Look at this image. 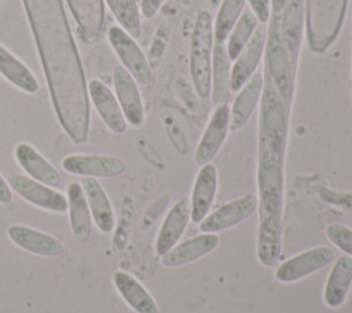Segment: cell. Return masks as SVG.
<instances>
[{
    "mask_svg": "<svg viewBox=\"0 0 352 313\" xmlns=\"http://www.w3.org/2000/svg\"><path fill=\"white\" fill-rule=\"evenodd\" d=\"M257 206L258 200L256 195H242L208 214L199 222V231L202 233H219L230 229L249 218L257 210Z\"/></svg>",
    "mask_w": 352,
    "mask_h": 313,
    "instance_id": "52a82bcc",
    "label": "cell"
},
{
    "mask_svg": "<svg viewBox=\"0 0 352 313\" xmlns=\"http://www.w3.org/2000/svg\"><path fill=\"white\" fill-rule=\"evenodd\" d=\"M333 259V248L326 246H318L283 261L275 270V279L279 283H294L322 270L323 268L330 265Z\"/></svg>",
    "mask_w": 352,
    "mask_h": 313,
    "instance_id": "8992f818",
    "label": "cell"
},
{
    "mask_svg": "<svg viewBox=\"0 0 352 313\" xmlns=\"http://www.w3.org/2000/svg\"><path fill=\"white\" fill-rule=\"evenodd\" d=\"M8 237L19 248L41 257H59L65 253L63 244L56 237L30 227L11 225Z\"/></svg>",
    "mask_w": 352,
    "mask_h": 313,
    "instance_id": "ac0fdd59",
    "label": "cell"
},
{
    "mask_svg": "<svg viewBox=\"0 0 352 313\" xmlns=\"http://www.w3.org/2000/svg\"><path fill=\"white\" fill-rule=\"evenodd\" d=\"M111 14L126 33L138 38L142 34V15L138 0H104Z\"/></svg>",
    "mask_w": 352,
    "mask_h": 313,
    "instance_id": "4316f807",
    "label": "cell"
},
{
    "mask_svg": "<svg viewBox=\"0 0 352 313\" xmlns=\"http://www.w3.org/2000/svg\"><path fill=\"white\" fill-rule=\"evenodd\" d=\"M348 0H305V36L315 54L326 52L340 36Z\"/></svg>",
    "mask_w": 352,
    "mask_h": 313,
    "instance_id": "3957f363",
    "label": "cell"
},
{
    "mask_svg": "<svg viewBox=\"0 0 352 313\" xmlns=\"http://www.w3.org/2000/svg\"><path fill=\"white\" fill-rule=\"evenodd\" d=\"M0 74L15 88L26 93H36L40 84L30 69L12 52L0 44Z\"/></svg>",
    "mask_w": 352,
    "mask_h": 313,
    "instance_id": "d4e9b609",
    "label": "cell"
},
{
    "mask_svg": "<svg viewBox=\"0 0 352 313\" xmlns=\"http://www.w3.org/2000/svg\"><path fill=\"white\" fill-rule=\"evenodd\" d=\"M165 3V0H140V15L144 19H151L154 18L158 11L161 10L162 4Z\"/></svg>",
    "mask_w": 352,
    "mask_h": 313,
    "instance_id": "4dcf8cb0",
    "label": "cell"
},
{
    "mask_svg": "<svg viewBox=\"0 0 352 313\" xmlns=\"http://www.w3.org/2000/svg\"><path fill=\"white\" fill-rule=\"evenodd\" d=\"M14 155L18 165L29 174L30 178L52 188L60 185L62 178L59 172L30 144H16Z\"/></svg>",
    "mask_w": 352,
    "mask_h": 313,
    "instance_id": "d6986e66",
    "label": "cell"
},
{
    "mask_svg": "<svg viewBox=\"0 0 352 313\" xmlns=\"http://www.w3.org/2000/svg\"><path fill=\"white\" fill-rule=\"evenodd\" d=\"M267 43V25L258 23L249 43L243 47L239 55L232 60L231 66V89L238 91L258 69L264 59Z\"/></svg>",
    "mask_w": 352,
    "mask_h": 313,
    "instance_id": "9c48e42d",
    "label": "cell"
},
{
    "mask_svg": "<svg viewBox=\"0 0 352 313\" xmlns=\"http://www.w3.org/2000/svg\"><path fill=\"white\" fill-rule=\"evenodd\" d=\"M219 187V174L213 163L199 166L191 191L190 211L191 221L199 224L210 211Z\"/></svg>",
    "mask_w": 352,
    "mask_h": 313,
    "instance_id": "4fadbf2b",
    "label": "cell"
},
{
    "mask_svg": "<svg viewBox=\"0 0 352 313\" xmlns=\"http://www.w3.org/2000/svg\"><path fill=\"white\" fill-rule=\"evenodd\" d=\"M246 0H223L213 21L214 43H226L230 32L243 14Z\"/></svg>",
    "mask_w": 352,
    "mask_h": 313,
    "instance_id": "83f0119b",
    "label": "cell"
},
{
    "mask_svg": "<svg viewBox=\"0 0 352 313\" xmlns=\"http://www.w3.org/2000/svg\"><path fill=\"white\" fill-rule=\"evenodd\" d=\"M214 47L213 18L209 11L197 14L190 38V76L199 97L210 96L212 59Z\"/></svg>",
    "mask_w": 352,
    "mask_h": 313,
    "instance_id": "277c9868",
    "label": "cell"
},
{
    "mask_svg": "<svg viewBox=\"0 0 352 313\" xmlns=\"http://www.w3.org/2000/svg\"><path fill=\"white\" fill-rule=\"evenodd\" d=\"M352 283V257L344 254L334 262L324 286L323 298L329 308L341 306Z\"/></svg>",
    "mask_w": 352,
    "mask_h": 313,
    "instance_id": "cb8c5ba5",
    "label": "cell"
},
{
    "mask_svg": "<svg viewBox=\"0 0 352 313\" xmlns=\"http://www.w3.org/2000/svg\"><path fill=\"white\" fill-rule=\"evenodd\" d=\"M113 85L126 124L140 128L144 122V106L136 80L122 66H116L113 69Z\"/></svg>",
    "mask_w": 352,
    "mask_h": 313,
    "instance_id": "8fae6325",
    "label": "cell"
},
{
    "mask_svg": "<svg viewBox=\"0 0 352 313\" xmlns=\"http://www.w3.org/2000/svg\"><path fill=\"white\" fill-rule=\"evenodd\" d=\"M67 210L74 239L81 243L88 242L92 229V216L80 183L73 181L67 187Z\"/></svg>",
    "mask_w": 352,
    "mask_h": 313,
    "instance_id": "7402d4cb",
    "label": "cell"
},
{
    "mask_svg": "<svg viewBox=\"0 0 352 313\" xmlns=\"http://www.w3.org/2000/svg\"><path fill=\"white\" fill-rule=\"evenodd\" d=\"M107 40L122 63V67L138 84L148 85L153 80V70L135 37L126 33L121 26L113 25L107 30Z\"/></svg>",
    "mask_w": 352,
    "mask_h": 313,
    "instance_id": "5b68a950",
    "label": "cell"
},
{
    "mask_svg": "<svg viewBox=\"0 0 352 313\" xmlns=\"http://www.w3.org/2000/svg\"><path fill=\"white\" fill-rule=\"evenodd\" d=\"M190 220V200L187 198H182L170 207L160 227L155 239V253L158 257L164 255L179 243Z\"/></svg>",
    "mask_w": 352,
    "mask_h": 313,
    "instance_id": "2e32d148",
    "label": "cell"
},
{
    "mask_svg": "<svg viewBox=\"0 0 352 313\" xmlns=\"http://www.w3.org/2000/svg\"><path fill=\"white\" fill-rule=\"evenodd\" d=\"M230 132V106L221 104L214 107L213 114L201 136L195 152L194 162L198 166L210 163L219 154Z\"/></svg>",
    "mask_w": 352,
    "mask_h": 313,
    "instance_id": "ba28073f",
    "label": "cell"
},
{
    "mask_svg": "<svg viewBox=\"0 0 352 313\" xmlns=\"http://www.w3.org/2000/svg\"><path fill=\"white\" fill-rule=\"evenodd\" d=\"M8 184L22 199L40 209L55 213H65L67 210V198L63 194L28 176L12 174L8 178Z\"/></svg>",
    "mask_w": 352,
    "mask_h": 313,
    "instance_id": "30bf717a",
    "label": "cell"
},
{
    "mask_svg": "<svg viewBox=\"0 0 352 313\" xmlns=\"http://www.w3.org/2000/svg\"><path fill=\"white\" fill-rule=\"evenodd\" d=\"M292 106L264 78L260 99L257 139L258 232L257 258L265 268L274 266L282 248L285 200V159Z\"/></svg>",
    "mask_w": 352,
    "mask_h": 313,
    "instance_id": "6da1fadb",
    "label": "cell"
},
{
    "mask_svg": "<svg viewBox=\"0 0 352 313\" xmlns=\"http://www.w3.org/2000/svg\"><path fill=\"white\" fill-rule=\"evenodd\" d=\"M62 167L82 177H117L125 172V163L117 156L95 154H73L62 161Z\"/></svg>",
    "mask_w": 352,
    "mask_h": 313,
    "instance_id": "7c38bea8",
    "label": "cell"
},
{
    "mask_svg": "<svg viewBox=\"0 0 352 313\" xmlns=\"http://www.w3.org/2000/svg\"><path fill=\"white\" fill-rule=\"evenodd\" d=\"M113 281L121 298L136 313H160L154 298L132 275L117 270L113 276Z\"/></svg>",
    "mask_w": 352,
    "mask_h": 313,
    "instance_id": "603a6c76",
    "label": "cell"
},
{
    "mask_svg": "<svg viewBox=\"0 0 352 313\" xmlns=\"http://www.w3.org/2000/svg\"><path fill=\"white\" fill-rule=\"evenodd\" d=\"M263 88H264V74L263 71L257 70L236 91L238 93L230 107V130L231 132H236L248 124L257 104L260 103Z\"/></svg>",
    "mask_w": 352,
    "mask_h": 313,
    "instance_id": "9a60e30c",
    "label": "cell"
},
{
    "mask_svg": "<svg viewBox=\"0 0 352 313\" xmlns=\"http://www.w3.org/2000/svg\"><path fill=\"white\" fill-rule=\"evenodd\" d=\"M327 239L342 253L352 257V229L342 224H330L326 228Z\"/></svg>",
    "mask_w": 352,
    "mask_h": 313,
    "instance_id": "f1b7e54d",
    "label": "cell"
},
{
    "mask_svg": "<svg viewBox=\"0 0 352 313\" xmlns=\"http://www.w3.org/2000/svg\"><path fill=\"white\" fill-rule=\"evenodd\" d=\"M231 66L232 60L228 56L226 44L214 43L210 77V96L214 107L227 104L231 95Z\"/></svg>",
    "mask_w": 352,
    "mask_h": 313,
    "instance_id": "44dd1931",
    "label": "cell"
},
{
    "mask_svg": "<svg viewBox=\"0 0 352 313\" xmlns=\"http://www.w3.org/2000/svg\"><path fill=\"white\" fill-rule=\"evenodd\" d=\"M258 19L252 12L250 8H245L243 14L230 32L227 40H226V49L228 52V56L231 60H234L239 52L243 49V47L249 43L252 38L254 30L258 26Z\"/></svg>",
    "mask_w": 352,
    "mask_h": 313,
    "instance_id": "484cf974",
    "label": "cell"
},
{
    "mask_svg": "<svg viewBox=\"0 0 352 313\" xmlns=\"http://www.w3.org/2000/svg\"><path fill=\"white\" fill-rule=\"evenodd\" d=\"M249 8L256 15L260 23L267 25L271 16V0H246Z\"/></svg>",
    "mask_w": 352,
    "mask_h": 313,
    "instance_id": "f546056e",
    "label": "cell"
},
{
    "mask_svg": "<svg viewBox=\"0 0 352 313\" xmlns=\"http://www.w3.org/2000/svg\"><path fill=\"white\" fill-rule=\"evenodd\" d=\"M305 33V0H271L267 25L264 73L282 92L296 88L297 67Z\"/></svg>",
    "mask_w": 352,
    "mask_h": 313,
    "instance_id": "7a4b0ae2",
    "label": "cell"
},
{
    "mask_svg": "<svg viewBox=\"0 0 352 313\" xmlns=\"http://www.w3.org/2000/svg\"><path fill=\"white\" fill-rule=\"evenodd\" d=\"M220 239L216 233H201L182 243L161 255V264L165 268H179L194 262L219 247Z\"/></svg>",
    "mask_w": 352,
    "mask_h": 313,
    "instance_id": "e0dca14e",
    "label": "cell"
},
{
    "mask_svg": "<svg viewBox=\"0 0 352 313\" xmlns=\"http://www.w3.org/2000/svg\"><path fill=\"white\" fill-rule=\"evenodd\" d=\"M12 200V192L10 188V184L4 180V177L0 174V203L7 205Z\"/></svg>",
    "mask_w": 352,
    "mask_h": 313,
    "instance_id": "1f68e13d",
    "label": "cell"
},
{
    "mask_svg": "<svg viewBox=\"0 0 352 313\" xmlns=\"http://www.w3.org/2000/svg\"><path fill=\"white\" fill-rule=\"evenodd\" d=\"M87 89L89 100L104 125L114 133H124L126 130V119L111 89L98 78L89 80Z\"/></svg>",
    "mask_w": 352,
    "mask_h": 313,
    "instance_id": "5bb4252c",
    "label": "cell"
},
{
    "mask_svg": "<svg viewBox=\"0 0 352 313\" xmlns=\"http://www.w3.org/2000/svg\"><path fill=\"white\" fill-rule=\"evenodd\" d=\"M80 184L87 198L92 220L98 229L103 233H110L114 228V213L103 187L94 177H84Z\"/></svg>",
    "mask_w": 352,
    "mask_h": 313,
    "instance_id": "ffe728a7",
    "label": "cell"
}]
</instances>
